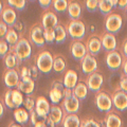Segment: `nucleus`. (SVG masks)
I'll use <instances>...</instances> for the list:
<instances>
[{
    "label": "nucleus",
    "mask_w": 127,
    "mask_h": 127,
    "mask_svg": "<svg viewBox=\"0 0 127 127\" xmlns=\"http://www.w3.org/2000/svg\"><path fill=\"white\" fill-rule=\"evenodd\" d=\"M10 49L15 53L16 57H17L19 63L26 62L31 57L32 54V45L30 40L28 38H26L25 36H20L18 42L16 43V46L13 48H10Z\"/></svg>",
    "instance_id": "nucleus-1"
},
{
    "label": "nucleus",
    "mask_w": 127,
    "mask_h": 127,
    "mask_svg": "<svg viewBox=\"0 0 127 127\" xmlns=\"http://www.w3.org/2000/svg\"><path fill=\"white\" fill-rule=\"evenodd\" d=\"M53 63H54V56L51 54L50 51L42 50L37 54L35 65L38 68L39 72L49 74L53 70Z\"/></svg>",
    "instance_id": "nucleus-2"
},
{
    "label": "nucleus",
    "mask_w": 127,
    "mask_h": 127,
    "mask_svg": "<svg viewBox=\"0 0 127 127\" xmlns=\"http://www.w3.org/2000/svg\"><path fill=\"white\" fill-rule=\"evenodd\" d=\"M67 33L73 40H81L85 37L86 26L82 20H71L67 25Z\"/></svg>",
    "instance_id": "nucleus-3"
},
{
    "label": "nucleus",
    "mask_w": 127,
    "mask_h": 127,
    "mask_svg": "<svg viewBox=\"0 0 127 127\" xmlns=\"http://www.w3.org/2000/svg\"><path fill=\"white\" fill-rule=\"evenodd\" d=\"M95 106L96 108L101 111V112L108 113L112 109V100H111V95L109 93L105 92V91H98L95 94Z\"/></svg>",
    "instance_id": "nucleus-4"
},
{
    "label": "nucleus",
    "mask_w": 127,
    "mask_h": 127,
    "mask_svg": "<svg viewBox=\"0 0 127 127\" xmlns=\"http://www.w3.org/2000/svg\"><path fill=\"white\" fill-rule=\"evenodd\" d=\"M122 26H123V18L120 14L111 13L108 16H106L105 29H106L107 33H110L113 35L117 34L120 32Z\"/></svg>",
    "instance_id": "nucleus-5"
},
{
    "label": "nucleus",
    "mask_w": 127,
    "mask_h": 127,
    "mask_svg": "<svg viewBox=\"0 0 127 127\" xmlns=\"http://www.w3.org/2000/svg\"><path fill=\"white\" fill-rule=\"evenodd\" d=\"M30 40L36 47L41 48L46 45L45 35H43V28L41 23H35L30 29Z\"/></svg>",
    "instance_id": "nucleus-6"
},
{
    "label": "nucleus",
    "mask_w": 127,
    "mask_h": 127,
    "mask_svg": "<svg viewBox=\"0 0 127 127\" xmlns=\"http://www.w3.org/2000/svg\"><path fill=\"white\" fill-rule=\"evenodd\" d=\"M79 105H81V101L72 93L70 96L64 97L62 108L65 114H76L79 110Z\"/></svg>",
    "instance_id": "nucleus-7"
},
{
    "label": "nucleus",
    "mask_w": 127,
    "mask_h": 127,
    "mask_svg": "<svg viewBox=\"0 0 127 127\" xmlns=\"http://www.w3.org/2000/svg\"><path fill=\"white\" fill-rule=\"evenodd\" d=\"M3 83L9 89L17 88L18 84L20 82V76L19 72L16 69H5L2 75Z\"/></svg>",
    "instance_id": "nucleus-8"
},
{
    "label": "nucleus",
    "mask_w": 127,
    "mask_h": 127,
    "mask_svg": "<svg viewBox=\"0 0 127 127\" xmlns=\"http://www.w3.org/2000/svg\"><path fill=\"white\" fill-rule=\"evenodd\" d=\"M106 65L108 67V69L111 71H118L122 67L123 64V57L121 53L119 51H111L106 54L105 57Z\"/></svg>",
    "instance_id": "nucleus-9"
},
{
    "label": "nucleus",
    "mask_w": 127,
    "mask_h": 127,
    "mask_svg": "<svg viewBox=\"0 0 127 127\" xmlns=\"http://www.w3.org/2000/svg\"><path fill=\"white\" fill-rule=\"evenodd\" d=\"M103 82H104V77L100 72H93L92 74H90L86 78V85L88 87V90L92 91V92H98L101 91Z\"/></svg>",
    "instance_id": "nucleus-10"
},
{
    "label": "nucleus",
    "mask_w": 127,
    "mask_h": 127,
    "mask_svg": "<svg viewBox=\"0 0 127 127\" xmlns=\"http://www.w3.org/2000/svg\"><path fill=\"white\" fill-rule=\"evenodd\" d=\"M65 87L64 84L61 82H53L52 85H51V88L49 91V96L51 102L53 103L54 105L58 104L63 98H64V93H65Z\"/></svg>",
    "instance_id": "nucleus-11"
},
{
    "label": "nucleus",
    "mask_w": 127,
    "mask_h": 127,
    "mask_svg": "<svg viewBox=\"0 0 127 127\" xmlns=\"http://www.w3.org/2000/svg\"><path fill=\"white\" fill-rule=\"evenodd\" d=\"M1 19L9 28H14L16 22H17V13H16V11L14 9H12L7 4V2H6V4H3Z\"/></svg>",
    "instance_id": "nucleus-12"
},
{
    "label": "nucleus",
    "mask_w": 127,
    "mask_h": 127,
    "mask_svg": "<svg viewBox=\"0 0 127 127\" xmlns=\"http://www.w3.org/2000/svg\"><path fill=\"white\" fill-rule=\"evenodd\" d=\"M82 63V71L83 73H85L87 75L92 74L93 72H96L97 69V61L95 56L91 55L90 53H87L86 56L83 58Z\"/></svg>",
    "instance_id": "nucleus-13"
},
{
    "label": "nucleus",
    "mask_w": 127,
    "mask_h": 127,
    "mask_svg": "<svg viewBox=\"0 0 127 127\" xmlns=\"http://www.w3.org/2000/svg\"><path fill=\"white\" fill-rule=\"evenodd\" d=\"M111 100L116 109L120 111H125L127 109V93L118 89L116 92L111 94Z\"/></svg>",
    "instance_id": "nucleus-14"
},
{
    "label": "nucleus",
    "mask_w": 127,
    "mask_h": 127,
    "mask_svg": "<svg viewBox=\"0 0 127 127\" xmlns=\"http://www.w3.org/2000/svg\"><path fill=\"white\" fill-rule=\"evenodd\" d=\"M70 52L76 61L82 62L83 58H84L86 56V54L88 53V51H87L86 45L83 43L81 40H73L71 42V46H70Z\"/></svg>",
    "instance_id": "nucleus-15"
},
{
    "label": "nucleus",
    "mask_w": 127,
    "mask_h": 127,
    "mask_svg": "<svg viewBox=\"0 0 127 127\" xmlns=\"http://www.w3.org/2000/svg\"><path fill=\"white\" fill-rule=\"evenodd\" d=\"M41 26L43 29H54L58 26V19L56 14L51 10H46L41 16Z\"/></svg>",
    "instance_id": "nucleus-16"
},
{
    "label": "nucleus",
    "mask_w": 127,
    "mask_h": 127,
    "mask_svg": "<svg viewBox=\"0 0 127 127\" xmlns=\"http://www.w3.org/2000/svg\"><path fill=\"white\" fill-rule=\"evenodd\" d=\"M86 48H87V51L88 53H90L91 55H97L98 53L101 52L102 50V41H101V38L97 36V35H91V36L87 39V42H86Z\"/></svg>",
    "instance_id": "nucleus-17"
},
{
    "label": "nucleus",
    "mask_w": 127,
    "mask_h": 127,
    "mask_svg": "<svg viewBox=\"0 0 127 127\" xmlns=\"http://www.w3.org/2000/svg\"><path fill=\"white\" fill-rule=\"evenodd\" d=\"M50 109H51V106L45 96H38L36 98L34 110L36 111L38 116H40L42 118H47L50 113Z\"/></svg>",
    "instance_id": "nucleus-18"
},
{
    "label": "nucleus",
    "mask_w": 127,
    "mask_h": 127,
    "mask_svg": "<svg viewBox=\"0 0 127 127\" xmlns=\"http://www.w3.org/2000/svg\"><path fill=\"white\" fill-rule=\"evenodd\" d=\"M101 41H102V47L107 51V52H111V51L117 50V38L113 34L110 33H103L101 35Z\"/></svg>",
    "instance_id": "nucleus-19"
},
{
    "label": "nucleus",
    "mask_w": 127,
    "mask_h": 127,
    "mask_svg": "<svg viewBox=\"0 0 127 127\" xmlns=\"http://www.w3.org/2000/svg\"><path fill=\"white\" fill-rule=\"evenodd\" d=\"M77 83H78V75L76 71L72 69L67 70L65 72V75H64V81H63L64 87L67 89L73 90L74 87L77 85Z\"/></svg>",
    "instance_id": "nucleus-20"
},
{
    "label": "nucleus",
    "mask_w": 127,
    "mask_h": 127,
    "mask_svg": "<svg viewBox=\"0 0 127 127\" xmlns=\"http://www.w3.org/2000/svg\"><path fill=\"white\" fill-rule=\"evenodd\" d=\"M34 88H35V82L30 76L21 78L17 87V89L19 91H21L22 93H26V94H32L34 91Z\"/></svg>",
    "instance_id": "nucleus-21"
},
{
    "label": "nucleus",
    "mask_w": 127,
    "mask_h": 127,
    "mask_svg": "<svg viewBox=\"0 0 127 127\" xmlns=\"http://www.w3.org/2000/svg\"><path fill=\"white\" fill-rule=\"evenodd\" d=\"M104 124L105 127H122V119L117 112L110 111L106 114Z\"/></svg>",
    "instance_id": "nucleus-22"
},
{
    "label": "nucleus",
    "mask_w": 127,
    "mask_h": 127,
    "mask_svg": "<svg viewBox=\"0 0 127 127\" xmlns=\"http://www.w3.org/2000/svg\"><path fill=\"white\" fill-rule=\"evenodd\" d=\"M113 7H118V0H98V10L102 14H111Z\"/></svg>",
    "instance_id": "nucleus-23"
},
{
    "label": "nucleus",
    "mask_w": 127,
    "mask_h": 127,
    "mask_svg": "<svg viewBox=\"0 0 127 127\" xmlns=\"http://www.w3.org/2000/svg\"><path fill=\"white\" fill-rule=\"evenodd\" d=\"M68 14L71 20H81L82 16V5L76 1H69Z\"/></svg>",
    "instance_id": "nucleus-24"
},
{
    "label": "nucleus",
    "mask_w": 127,
    "mask_h": 127,
    "mask_svg": "<svg viewBox=\"0 0 127 127\" xmlns=\"http://www.w3.org/2000/svg\"><path fill=\"white\" fill-rule=\"evenodd\" d=\"M64 116H65V112H64V110L61 106H57V105L51 106L49 117L52 119V121L55 123V125L61 124L64 119Z\"/></svg>",
    "instance_id": "nucleus-25"
},
{
    "label": "nucleus",
    "mask_w": 127,
    "mask_h": 127,
    "mask_svg": "<svg viewBox=\"0 0 127 127\" xmlns=\"http://www.w3.org/2000/svg\"><path fill=\"white\" fill-rule=\"evenodd\" d=\"M63 127H79L81 119L77 114H65L62 121Z\"/></svg>",
    "instance_id": "nucleus-26"
},
{
    "label": "nucleus",
    "mask_w": 127,
    "mask_h": 127,
    "mask_svg": "<svg viewBox=\"0 0 127 127\" xmlns=\"http://www.w3.org/2000/svg\"><path fill=\"white\" fill-rule=\"evenodd\" d=\"M73 94L76 96L79 101H84L88 95V87H87L85 82H78L77 85L74 87Z\"/></svg>",
    "instance_id": "nucleus-27"
},
{
    "label": "nucleus",
    "mask_w": 127,
    "mask_h": 127,
    "mask_svg": "<svg viewBox=\"0 0 127 127\" xmlns=\"http://www.w3.org/2000/svg\"><path fill=\"white\" fill-rule=\"evenodd\" d=\"M14 119L17 123L22 125L28 123V121L30 120V114L26 108H21L20 107V108H17L14 110Z\"/></svg>",
    "instance_id": "nucleus-28"
},
{
    "label": "nucleus",
    "mask_w": 127,
    "mask_h": 127,
    "mask_svg": "<svg viewBox=\"0 0 127 127\" xmlns=\"http://www.w3.org/2000/svg\"><path fill=\"white\" fill-rule=\"evenodd\" d=\"M54 33H55V43H57V45H62L66 41L67 39V30L66 28L62 26V25H58L54 28Z\"/></svg>",
    "instance_id": "nucleus-29"
},
{
    "label": "nucleus",
    "mask_w": 127,
    "mask_h": 127,
    "mask_svg": "<svg viewBox=\"0 0 127 127\" xmlns=\"http://www.w3.org/2000/svg\"><path fill=\"white\" fill-rule=\"evenodd\" d=\"M67 62L66 58L62 56V55H54V63H53V70L56 73H63L66 70Z\"/></svg>",
    "instance_id": "nucleus-30"
},
{
    "label": "nucleus",
    "mask_w": 127,
    "mask_h": 127,
    "mask_svg": "<svg viewBox=\"0 0 127 127\" xmlns=\"http://www.w3.org/2000/svg\"><path fill=\"white\" fill-rule=\"evenodd\" d=\"M3 64H4V66H5V69H15L19 64L15 53L11 49H10V52L3 58Z\"/></svg>",
    "instance_id": "nucleus-31"
},
{
    "label": "nucleus",
    "mask_w": 127,
    "mask_h": 127,
    "mask_svg": "<svg viewBox=\"0 0 127 127\" xmlns=\"http://www.w3.org/2000/svg\"><path fill=\"white\" fill-rule=\"evenodd\" d=\"M19 38H20V36H19L18 32H16V30L14 29V28H10L9 31H7V33L5 35V41L9 43L10 48H13L16 46V43L18 42Z\"/></svg>",
    "instance_id": "nucleus-32"
},
{
    "label": "nucleus",
    "mask_w": 127,
    "mask_h": 127,
    "mask_svg": "<svg viewBox=\"0 0 127 127\" xmlns=\"http://www.w3.org/2000/svg\"><path fill=\"white\" fill-rule=\"evenodd\" d=\"M12 98H13V104L15 109L20 108V106L23 105L25 102V97L21 91H19L18 89H12Z\"/></svg>",
    "instance_id": "nucleus-33"
},
{
    "label": "nucleus",
    "mask_w": 127,
    "mask_h": 127,
    "mask_svg": "<svg viewBox=\"0 0 127 127\" xmlns=\"http://www.w3.org/2000/svg\"><path fill=\"white\" fill-rule=\"evenodd\" d=\"M81 124L83 127H105V124H102V123L96 120L93 117H88L85 118L81 121Z\"/></svg>",
    "instance_id": "nucleus-34"
},
{
    "label": "nucleus",
    "mask_w": 127,
    "mask_h": 127,
    "mask_svg": "<svg viewBox=\"0 0 127 127\" xmlns=\"http://www.w3.org/2000/svg\"><path fill=\"white\" fill-rule=\"evenodd\" d=\"M52 5L55 12L64 13V12L68 11L69 1H67V0H54V1H52Z\"/></svg>",
    "instance_id": "nucleus-35"
},
{
    "label": "nucleus",
    "mask_w": 127,
    "mask_h": 127,
    "mask_svg": "<svg viewBox=\"0 0 127 127\" xmlns=\"http://www.w3.org/2000/svg\"><path fill=\"white\" fill-rule=\"evenodd\" d=\"M6 2L12 9H14L15 11H18V12L25 10V7L27 5V1H25V0H9Z\"/></svg>",
    "instance_id": "nucleus-36"
},
{
    "label": "nucleus",
    "mask_w": 127,
    "mask_h": 127,
    "mask_svg": "<svg viewBox=\"0 0 127 127\" xmlns=\"http://www.w3.org/2000/svg\"><path fill=\"white\" fill-rule=\"evenodd\" d=\"M43 35H45V40L46 43H51L55 42V33L54 29H43Z\"/></svg>",
    "instance_id": "nucleus-37"
},
{
    "label": "nucleus",
    "mask_w": 127,
    "mask_h": 127,
    "mask_svg": "<svg viewBox=\"0 0 127 127\" xmlns=\"http://www.w3.org/2000/svg\"><path fill=\"white\" fill-rule=\"evenodd\" d=\"M10 52V46L5 41V39H0V58H4V56Z\"/></svg>",
    "instance_id": "nucleus-38"
},
{
    "label": "nucleus",
    "mask_w": 127,
    "mask_h": 127,
    "mask_svg": "<svg viewBox=\"0 0 127 127\" xmlns=\"http://www.w3.org/2000/svg\"><path fill=\"white\" fill-rule=\"evenodd\" d=\"M46 119L47 118H42L40 116H38L35 110H33V111H31L30 112V121L32 123V125H34V126L39 122H46Z\"/></svg>",
    "instance_id": "nucleus-39"
},
{
    "label": "nucleus",
    "mask_w": 127,
    "mask_h": 127,
    "mask_svg": "<svg viewBox=\"0 0 127 127\" xmlns=\"http://www.w3.org/2000/svg\"><path fill=\"white\" fill-rule=\"evenodd\" d=\"M86 3V9L91 13H95L98 10V1L97 0H87Z\"/></svg>",
    "instance_id": "nucleus-40"
},
{
    "label": "nucleus",
    "mask_w": 127,
    "mask_h": 127,
    "mask_svg": "<svg viewBox=\"0 0 127 127\" xmlns=\"http://www.w3.org/2000/svg\"><path fill=\"white\" fill-rule=\"evenodd\" d=\"M35 103H36V101L34 100L33 97H31V96H27L25 98V102H23V106L26 107V109L28 111H33L35 109Z\"/></svg>",
    "instance_id": "nucleus-41"
},
{
    "label": "nucleus",
    "mask_w": 127,
    "mask_h": 127,
    "mask_svg": "<svg viewBox=\"0 0 127 127\" xmlns=\"http://www.w3.org/2000/svg\"><path fill=\"white\" fill-rule=\"evenodd\" d=\"M4 105L9 107L10 109L15 108L13 104V98H12V89H9L4 93Z\"/></svg>",
    "instance_id": "nucleus-42"
},
{
    "label": "nucleus",
    "mask_w": 127,
    "mask_h": 127,
    "mask_svg": "<svg viewBox=\"0 0 127 127\" xmlns=\"http://www.w3.org/2000/svg\"><path fill=\"white\" fill-rule=\"evenodd\" d=\"M38 72H39V70L36 67V65H32L29 67V76L32 79H36L38 77Z\"/></svg>",
    "instance_id": "nucleus-43"
},
{
    "label": "nucleus",
    "mask_w": 127,
    "mask_h": 127,
    "mask_svg": "<svg viewBox=\"0 0 127 127\" xmlns=\"http://www.w3.org/2000/svg\"><path fill=\"white\" fill-rule=\"evenodd\" d=\"M10 28L7 27L4 22L2 20H0V39H4L5 38V35L7 33Z\"/></svg>",
    "instance_id": "nucleus-44"
},
{
    "label": "nucleus",
    "mask_w": 127,
    "mask_h": 127,
    "mask_svg": "<svg viewBox=\"0 0 127 127\" xmlns=\"http://www.w3.org/2000/svg\"><path fill=\"white\" fill-rule=\"evenodd\" d=\"M119 90L123 91V92L127 93V76H123L120 79V83H119Z\"/></svg>",
    "instance_id": "nucleus-45"
},
{
    "label": "nucleus",
    "mask_w": 127,
    "mask_h": 127,
    "mask_svg": "<svg viewBox=\"0 0 127 127\" xmlns=\"http://www.w3.org/2000/svg\"><path fill=\"white\" fill-rule=\"evenodd\" d=\"M14 29L16 30V32H19L20 33V36H22L23 33H25V25L21 22V21H17L16 22V25L14 26Z\"/></svg>",
    "instance_id": "nucleus-46"
},
{
    "label": "nucleus",
    "mask_w": 127,
    "mask_h": 127,
    "mask_svg": "<svg viewBox=\"0 0 127 127\" xmlns=\"http://www.w3.org/2000/svg\"><path fill=\"white\" fill-rule=\"evenodd\" d=\"M38 3H39V5H40L42 9L49 10L51 4H52V1H51V0H39Z\"/></svg>",
    "instance_id": "nucleus-47"
},
{
    "label": "nucleus",
    "mask_w": 127,
    "mask_h": 127,
    "mask_svg": "<svg viewBox=\"0 0 127 127\" xmlns=\"http://www.w3.org/2000/svg\"><path fill=\"white\" fill-rule=\"evenodd\" d=\"M19 76H20V79L29 76V67L23 66L22 68H21V71L19 72Z\"/></svg>",
    "instance_id": "nucleus-48"
},
{
    "label": "nucleus",
    "mask_w": 127,
    "mask_h": 127,
    "mask_svg": "<svg viewBox=\"0 0 127 127\" xmlns=\"http://www.w3.org/2000/svg\"><path fill=\"white\" fill-rule=\"evenodd\" d=\"M118 7L120 10L127 9V0H120V1H118Z\"/></svg>",
    "instance_id": "nucleus-49"
},
{
    "label": "nucleus",
    "mask_w": 127,
    "mask_h": 127,
    "mask_svg": "<svg viewBox=\"0 0 127 127\" xmlns=\"http://www.w3.org/2000/svg\"><path fill=\"white\" fill-rule=\"evenodd\" d=\"M46 125H47V127H55L56 126L55 123L52 121V119H51L49 116H48L47 119H46Z\"/></svg>",
    "instance_id": "nucleus-50"
},
{
    "label": "nucleus",
    "mask_w": 127,
    "mask_h": 127,
    "mask_svg": "<svg viewBox=\"0 0 127 127\" xmlns=\"http://www.w3.org/2000/svg\"><path fill=\"white\" fill-rule=\"evenodd\" d=\"M122 70H123V73H124L125 76H127V58H125L123 61V64H122Z\"/></svg>",
    "instance_id": "nucleus-51"
},
{
    "label": "nucleus",
    "mask_w": 127,
    "mask_h": 127,
    "mask_svg": "<svg viewBox=\"0 0 127 127\" xmlns=\"http://www.w3.org/2000/svg\"><path fill=\"white\" fill-rule=\"evenodd\" d=\"M123 54H124L125 58H127V39L123 43Z\"/></svg>",
    "instance_id": "nucleus-52"
},
{
    "label": "nucleus",
    "mask_w": 127,
    "mask_h": 127,
    "mask_svg": "<svg viewBox=\"0 0 127 127\" xmlns=\"http://www.w3.org/2000/svg\"><path fill=\"white\" fill-rule=\"evenodd\" d=\"M3 113H4V106H3V104L0 102V118H2Z\"/></svg>",
    "instance_id": "nucleus-53"
},
{
    "label": "nucleus",
    "mask_w": 127,
    "mask_h": 127,
    "mask_svg": "<svg viewBox=\"0 0 127 127\" xmlns=\"http://www.w3.org/2000/svg\"><path fill=\"white\" fill-rule=\"evenodd\" d=\"M34 127H47V125H46V122H39Z\"/></svg>",
    "instance_id": "nucleus-54"
},
{
    "label": "nucleus",
    "mask_w": 127,
    "mask_h": 127,
    "mask_svg": "<svg viewBox=\"0 0 127 127\" xmlns=\"http://www.w3.org/2000/svg\"><path fill=\"white\" fill-rule=\"evenodd\" d=\"M9 127H22L20 124H18V123H15V122H12L11 124L9 125Z\"/></svg>",
    "instance_id": "nucleus-55"
},
{
    "label": "nucleus",
    "mask_w": 127,
    "mask_h": 127,
    "mask_svg": "<svg viewBox=\"0 0 127 127\" xmlns=\"http://www.w3.org/2000/svg\"><path fill=\"white\" fill-rule=\"evenodd\" d=\"M2 10H3V4H2V2L0 1V17H1V13H2Z\"/></svg>",
    "instance_id": "nucleus-56"
},
{
    "label": "nucleus",
    "mask_w": 127,
    "mask_h": 127,
    "mask_svg": "<svg viewBox=\"0 0 127 127\" xmlns=\"http://www.w3.org/2000/svg\"><path fill=\"white\" fill-rule=\"evenodd\" d=\"M126 15H127V9H126Z\"/></svg>",
    "instance_id": "nucleus-57"
},
{
    "label": "nucleus",
    "mask_w": 127,
    "mask_h": 127,
    "mask_svg": "<svg viewBox=\"0 0 127 127\" xmlns=\"http://www.w3.org/2000/svg\"><path fill=\"white\" fill-rule=\"evenodd\" d=\"M79 127H83V126H82V124H81V126H79Z\"/></svg>",
    "instance_id": "nucleus-58"
}]
</instances>
